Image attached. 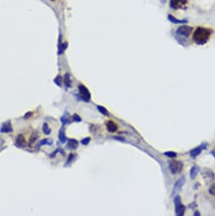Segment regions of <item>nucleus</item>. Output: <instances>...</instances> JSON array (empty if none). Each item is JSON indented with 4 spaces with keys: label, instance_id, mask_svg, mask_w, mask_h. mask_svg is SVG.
Wrapping results in <instances>:
<instances>
[{
    "label": "nucleus",
    "instance_id": "obj_8",
    "mask_svg": "<svg viewBox=\"0 0 215 216\" xmlns=\"http://www.w3.org/2000/svg\"><path fill=\"white\" fill-rule=\"evenodd\" d=\"M13 131V128H12V126H11V123L9 121V122H5L3 123L2 126H1V132H3V133H8V132H11Z\"/></svg>",
    "mask_w": 215,
    "mask_h": 216
},
{
    "label": "nucleus",
    "instance_id": "obj_7",
    "mask_svg": "<svg viewBox=\"0 0 215 216\" xmlns=\"http://www.w3.org/2000/svg\"><path fill=\"white\" fill-rule=\"evenodd\" d=\"M185 182V176H182L181 178H179V180H177L175 184V186H174V192H179L180 191V189L182 188V186H184Z\"/></svg>",
    "mask_w": 215,
    "mask_h": 216
},
{
    "label": "nucleus",
    "instance_id": "obj_5",
    "mask_svg": "<svg viewBox=\"0 0 215 216\" xmlns=\"http://www.w3.org/2000/svg\"><path fill=\"white\" fill-rule=\"evenodd\" d=\"M79 92L82 100H84L85 102H89L91 99V93L89 90L84 85L79 86Z\"/></svg>",
    "mask_w": 215,
    "mask_h": 216
},
{
    "label": "nucleus",
    "instance_id": "obj_6",
    "mask_svg": "<svg viewBox=\"0 0 215 216\" xmlns=\"http://www.w3.org/2000/svg\"><path fill=\"white\" fill-rule=\"evenodd\" d=\"M191 32H192V27L187 26H179L177 29L176 33H177V35L180 36L187 37V36H190Z\"/></svg>",
    "mask_w": 215,
    "mask_h": 216
},
{
    "label": "nucleus",
    "instance_id": "obj_15",
    "mask_svg": "<svg viewBox=\"0 0 215 216\" xmlns=\"http://www.w3.org/2000/svg\"><path fill=\"white\" fill-rule=\"evenodd\" d=\"M202 152V147H197V148H194L192 149L191 152H190V155L192 157V158H196L197 155H199Z\"/></svg>",
    "mask_w": 215,
    "mask_h": 216
},
{
    "label": "nucleus",
    "instance_id": "obj_11",
    "mask_svg": "<svg viewBox=\"0 0 215 216\" xmlns=\"http://www.w3.org/2000/svg\"><path fill=\"white\" fill-rule=\"evenodd\" d=\"M66 147L69 149H72V150L76 149L78 147V142L75 139H69Z\"/></svg>",
    "mask_w": 215,
    "mask_h": 216
},
{
    "label": "nucleus",
    "instance_id": "obj_2",
    "mask_svg": "<svg viewBox=\"0 0 215 216\" xmlns=\"http://www.w3.org/2000/svg\"><path fill=\"white\" fill-rule=\"evenodd\" d=\"M174 202H175V214H176V215H184L185 211V207L181 203V200H180L179 196L175 197Z\"/></svg>",
    "mask_w": 215,
    "mask_h": 216
},
{
    "label": "nucleus",
    "instance_id": "obj_26",
    "mask_svg": "<svg viewBox=\"0 0 215 216\" xmlns=\"http://www.w3.org/2000/svg\"><path fill=\"white\" fill-rule=\"evenodd\" d=\"M73 120H74V121H76V122L81 121V118L78 114H75L73 115Z\"/></svg>",
    "mask_w": 215,
    "mask_h": 216
},
{
    "label": "nucleus",
    "instance_id": "obj_19",
    "mask_svg": "<svg viewBox=\"0 0 215 216\" xmlns=\"http://www.w3.org/2000/svg\"><path fill=\"white\" fill-rule=\"evenodd\" d=\"M165 156H167L168 158H175L176 156H177V153H175V152H165L164 153H163Z\"/></svg>",
    "mask_w": 215,
    "mask_h": 216
},
{
    "label": "nucleus",
    "instance_id": "obj_13",
    "mask_svg": "<svg viewBox=\"0 0 215 216\" xmlns=\"http://www.w3.org/2000/svg\"><path fill=\"white\" fill-rule=\"evenodd\" d=\"M58 138H59V140H60V142L61 143H65L66 142V137H65V133H64V128H61L60 130H59V131H58Z\"/></svg>",
    "mask_w": 215,
    "mask_h": 216
},
{
    "label": "nucleus",
    "instance_id": "obj_12",
    "mask_svg": "<svg viewBox=\"0 0 215 216\" xmlns=\"http://www.w3.org/2000/svg\"><path fill=\"white\" fill-rule=\"evenodd\" d=\"M16 143L17 145H19V147H23L26 145V139H25V137L23 135H19L16 138Z\"/></svg>",
    "mask_w": 215,
    "mask_h": 216
},
{
    "label": "nucleus",
    "instance_id": "obj_27",
    "mask_svg": "<svg viewBox=\"0 0 215 216\" xmlns=\"http://www.w3.org/2000/svg\"><path fill=\"white\" fill-rule=\"evenodd\" d=\"M74 157H75V156H74L73 154H70V156H69V159H68V161L66 162V164H70V163L71 162L72 160L74 159Z\"/></svg>",
    "mask_w": 215,
    "mask_h": 216
},
{
    "label": "nucleus",
    "instance_id": "obj_22",
    "mask_svg": "<svg viewBox=\"0 0 215 216\" xmlns=\"http://www.w3.org/2000/svg\"><path fill=\"white\" fill-rule=\"evenodd\" d=\"M54 82H55V84L58 85V87H61V85H62V78H61L59 75L57 76V77L54 79Z\"/></svg>",
    "mask_w": 215,
    "mask_h": 216
},
{
    "label": "nucleus",
    "instance_id": "obj_28",
    "mask_svg": "<svg viewBox=\"0 0 215 216\" xmlns=\"http://www.w3.org/2000/svg\"><path fill=\"white\" fill-rule=\"evenodd\" d=\"M61 121L63 122V124L64 125V124H66V123H68V120H65V118L64 117H62L61 118Z\"/></svg>",
    "mask_w": 215,
    "mask_h": 216
},
{
    "label": "nucleus",
    "instance_id": "obj_9",
    "mask_svg": "<svg viewBox=\"0 0 215 216\" xmlns=\"http://www.w3.org/2000/svg\"><path fill=\"white\" fill-rule=\"evenodd\" d=\"M168 20H169L170 22L174 23V24H185V23L188 22L186 20H178V19L175 18V17H174L173 15H168Z\"/></svg>",
    "mask_w": 215,
    "mask_h": 216
},
{
    "label": "nucleus",
    "instance_id": "obj_21",
    "mask_svg": "<svg viewBox=\"0 0 215 216\" xmlns=\"http://www.w3.org/2000/svg\"><path fill=\"white\" fill-rule=\"evenodd\" d=\"M67 47H68V43L67 42H64V43H63L61 46H60V48H59V51H58V54H63L64 53V51L67 48Z\"/></svg>",
    "mask_w": 215,
    "mask_h": 216
},
{
    "label": "nucleus",
    "instance_id": "obj_20",
    "mask_svg": "<svg viewBox=\"0 0 215 216\" xmlns=\"http://www.w3.org/2000/svg\"><path fill=\"white\" fill-rule=\"evenodd\" d=\"M97 109H98V111L101 114H103L104 115H108V110L104 107H103V106H97Z\"/></svg>",
    "mask_w": 215,
    "mask_h": 216
},
{
    "label": "nucleus",
    "instance_id": "obj_1",
    "mask_svg": "<svg viewBox=\"0 0 215 216\" xmlns=\"http://www.w3.org/2000/svg\"><path fill=\"white\" fill-rule=\"evenodd\" d=\"M211 35V31L205 27H197L193 33L192 39L197 44H205Z\"/></svg>",
    "mask_w": 215,
    "mask_h": 216
},
{
    "label": "nucleus",
    "instance_id": "obj_16",
    "mask_svg": "<svg viewBox=\"0 0 215 216\" xmlns=\"http://www.w3.org/2000/svg\"><path fill=\"white\" fill-rule=\"evenodd\" d=\"M53 144V140L50 139V138H47V139H42L40 141V143L38 144V146H42V145H48V146H51Z\"/></svg>",
    "mask_w": 215,
    "mask_h": 216
},
{
    "label": "nucleus",
    "instance_id": "obj_18",
    "mask_svg": "<svg viewBox=\"0 0 215 216\" xmlns=\"http://www.w3.org/2000/svg\"><path fill=\"white\" fill-rule=\"evenodd\" d=\"M42 131L46 135H49L51 133V129L49 128V126H48V125L47 123L43 124V126H42Z\"/></svg>",
    "mask_w": 215,
    "mask_h": 216
},
{
    "label": "nucleus",
    "instance_id": "obj_29",
    "mask_svg": "<svg viewBox=\"0 0 215 216\" xmlns=\"http://www.w3.org/2000/svg\"><path fill=\"white\" fill-rule=\"evenodd\" d=\"M32 113H27V114H26V115H25V118H29L30 117V115H32Z\"/></svg>",
    "mask_w": 215,
    "mask_h": 216
},
{
    "label": "nucleus",
    "instance_id": "obj_23",
    "mask_svg": "<svg viewBox=\"0 0 215 216\" xmlns=\"http://www.w3.org/2000/svg\"><path fill=\"white\" fill-rule=\"evenodd\" d=\"M208 192H209V193H210L211 195L215 196V183H214V184L210 186V188H209Z\"/></svg>",
    "mask_w": 215,
    "mask_h": 216
},
{
    "label": "nucleus",
    "instance_id": "obj_4",
    "mask_svg": "<svg viewBox=\"0 0 215 216\" xmlns=\"http://www.w3.org/2000/svg\"><path fill=\"white\" fill-rule=\"evenodd\" d=\"M189 0H170V7L173 9H184L188 5Z\"/></svg>",
    "mask_w": 215,
    "mask_h": 216
},
{
    "label": "nucleus",
    "instance_id": "obj_24",
    "mask_svg": "<svg viewBox=\"0 0 215 216\" xmlns=\"http://www.w3.org/2000/svg\"><path fill=\"white\" fill-rule=\"evenodd\" d=\"M37 132H33V134L32 135V137H31V140H30V143H34L35 142V140H36V138H37Z\"/></svg>",
    "mask_w": 215,
    "mask_h": 216
},
{
    "label": "nucleus",
    "instance_id": "obj_30",
    "mask_svg": "<svg viewBox=\"0 0 215 216\" xmlns=\"http://www.w3.org/2000/svg\"><path fill=\"white\" fill-rule=\"evenodd\" d=\"M194 215H200V214H199L198 212H195V213H194Z\"/></svg>",
    "mask_w": 215,
    "mask_h": 216
},
{
    "label": "nucleus",
    "instance_id": "obj_10",
    "mask_svg": "<svg viewBox=\"0 0 215 216\" xmlns=\"http://www.w3.org/2000/svg\"><path fill=\"white\" fill-rule=\"evenodd\" d=\"M106 127L108 130V131H110V132H114V131H117V126L112 120H108V121L106 122Z\"/></svg>",
    "mask_w": 215,
    "mask_h": 216
},
{
    "label": "nucleus",
    "instance_id": "obj_25",
    "mask_svg": "<svg viewBox=\"0 0 215 216\" xmlns=\"http://www.w3.org/2000/svg\"><path fill=\"white\" fill-rule=\"evenodd\" d=\"M90 141H91V138H90V137H86V138L82 139L81 143L82 145H87V144L90 143Z\"/></svg>",
    "mask_w": 215,
    "mask_h": 216
},
{
    "label": "nucleus",
    "instance_id": "obj_14",
    "mask_svg": "<svg viewBox=\"0 0 215 216\" xmlns=\"http://www.w3.org/2000/svg\"><path fill=\"white\" fill-rule=\"evenodd\" d=\"M198 170H199V168L197 167V166H193L191 169V170H190V176H191V178L193 180V179H195V177L197 176V173H198Z\"/></svg>",
    "mask_w": 215,
    "mask_h": 216
},
{
    "label": "nucleus",
    "instance_id": "obj_17",
    "mask_svg": "<svg viewBox=\"0 0 215 216\" xmlns=\"http://www.w3.org/2000/svg\"><path fill=\"white\" fill-rule=\"evenodd\" d=\"M64 84L66 85L67 87H71V76L69 74H66L64 76Z\"/></svg>",
    "mask_w": 215,
    "mask_h": 216
},
{
    "label": "nucleus",
    "instance_id": "obj_3",
    "mask_svg": "<svg viewBox=\"0 0 215 216\" xmlns=\"http://www.w3.org/2000/svg\"><path fill=\"white\" fill-rule=\"evenodd\" d=\"M169 168L171 171L172 174H177L181 171L182 168H183V163L180 161H176V160H173L169 163Z\"/></svg>",
    "mask_w": 215,
    "mask_h": 216
}]
</instances>
